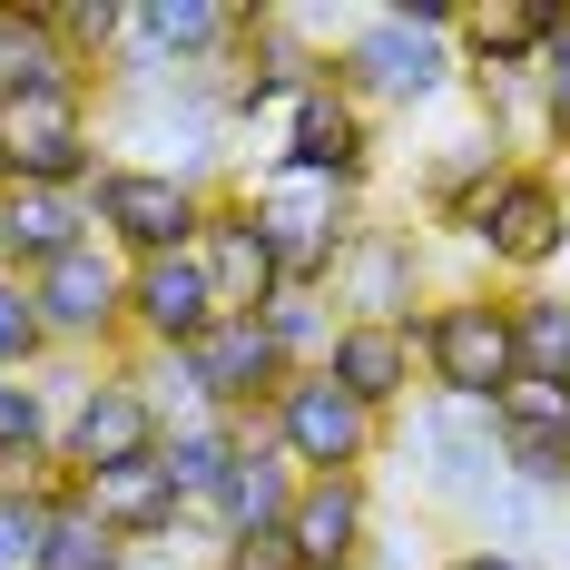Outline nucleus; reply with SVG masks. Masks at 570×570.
<instances>
[{
  "label": "nucleus",
  "mask_w": 570,
  "mask_h": 570,
  "mask_svg": "<svg viewBox=\"0 0 570 570\" xmlns=\"http://www.w3.org/2000/svg\"><path fill=\"white\" fill-rule=\"evenodd\" d=\"M246 217L266 236V256H276V295H325L344 266V246H354V197L325 187V177H295V168H256L246 187Z\"/></svg>",
  "instance_id": "nucleus-1"
},
{
  "label": "nucleus",
  "mask_w": 570,
  "mask_h": 570,
  "mask_svg": "<svg viewBox=\"0 0 570 570\" xmlns=\"http://www.w3.org/2000/svg\"><path fill=\"white\" fill-rule=\"evenodd\" d=\"M227 99H217V79H158V89H118V138L138 148V158H118V168H148V177H177V187H197V197H217L207 177L227 168Z\"/></svg>",
  "instance_id": "nucleus-2"
},
{
  "label": "nucleus",
  "mask_w": 570,
  "mask_h": 570,
  "mask_svg": "<svg viewBox=\"0 0 570 570\" xmlns=\"http://www.w3.org/2000/svg\"><path fill=\"white\" fill-rule=\"evenodd\" d=\"M403 472L423 502L443 512H482L512 472H502V413L492 403H453V394H423L413 423H403Z\"/></svg>",
  "instance_id": "nucleus-3"
},
{
  "label": "nucleus",
  "mask_w": 570,
  "mask_h": 570,
  "mask_svg": "<svg viewBox=\"0 0 570 570\" xmlns=\"http://www.w3.org/2000/svg\"><path fill=\"white\" fill-rule=\"evenodd\" d=\"M413 354H423V374H433V394L453 403H502L521 384V354H512V295H443L433 315H413L403 325Z\"/></svg>",
  "instance_id": "nucleus-4"
},
{
  "label": "nucleus",
  "mask_w": 570,
  "mask_h": 570,
  "mask_svg": "<svg viewBox=\"0 0 570 570\" xmlns=\"http://www.w3.org/2000/svg\"><path fill=\"white\" fill-rule=\"evenodd\" d=\"M0 168H10V187L89 197V187H99L89 89H30V99H0Z\"/></svg>",
  "instance_id": "nucleus-5"
},
{
  "label": "nucleus",
  "mask_w": 570,
  "mask_h": 570,
  "mask_svg": "<svg viewBox=\"0 0 570 570\" xmlns=\"http://www.w3.org/2000/svg\"><path fill=\"white\" fill-rule=\"evenodd\" d=\"M462 59L443 50V40H423V30H403V20H354L335 50V89L354 99V109H433L443 89H453Z\"/></svg>",
  "instance_id": "nucleus-6"
},
{
  "label": "nucleus",
  "mask_w": 570,
  "mask_h": 570,
  "mask_svg": "<svg viewBox=\"0 0 570 570\" xmlns=\"http://www.w3.org/2000/svg\"><path fill=\"white\" fill-rule=\"evenodd\" d=\"M168 443V423H158V403H148V374L138 364H118V374H89L69 413H59V472L69 482H89V472H118V462H148Z\"/></svg>",
  "instance_id": "nucleus-7"
},
{
  "label": "nucleus",
  "mask_w": 570,
  "mask_h": 570,
  "mask_svg": "<svg viewBox=\"0 0 570 570\" xmlns=\"http://www.w3.org/2000/svg\"><path fill=\"white\" fill-rule=\"evenodd\" d=\"M177 374H187V403L197 413H217V423H246V413H276L285 394V364L276 335H266V315H217L207 335L177 354Z\"/></svg>",
  "instance_id": "nucleus-8"
},
{
  "label": "nucleus",
  "mask_w": 570,
  "mask_h": 570,
  "mask_svg": "<svg viewBox=\"0 0 570 570\" xmlns=\"http://www.w3.org/2000/svg\"><path fill=\"white\" fill-rule=\"evenodd\" d=\"M207 207L217 197H197V187H177V177H148V168H99V187H89V227L109 236L128 266H148V256H187L197 246V227H207Z\"/></svg>",
  "instance_id": "nucleus-9"
},
{
  "label": "nucleus",
  "mask_w": 570,
  "mask_h": 570,
  "mask_svg": "<svg viewBox=\"0 0 570 570\" xmlns=\"http://www.w3.org/2000/svg\"><path fill=\"white\" fill-rule=\"evenodd\" d=\"M462 246H482V256H492V266H512V276H551V266L570 256V197H561V177L512 168L502 187H492V207L472 217Z\"/></svg>",
  "instance_id": "nucleus-10"
},
{
  "label": "nucleus",
  "mask_w": 570,
  "mask_h": 570,
  "mask_svg": "<svg viewBox=\"0 0 570 570\" xmlns=\"http://www.w3.org/2000/svg\"><path fill=\"white\" fill-rule=\"evenodd\" d=\"M266 423H276V443L305 462V472H364V462H374V433H384L325 364H315V374H285V394H276Z\"/></svg>",
  "instance_id": "nucleus-11"
},
{
  "label": "nucleus",
  "mask_w": 570,
  "mask_h": 570,
  "mask_svg": "<svg viewBox=\"0 0 570 570\" xmlns=\"http://www.w3.org/2000/svg\"><path fill=\"white\" fill-rule=\"evenodd\" d=\"M423 266H433V246L413 227H354L335 285H325V305H344V325H413Z\"/></svg>",
  "instance_id": "nucleus-12"
},
{
  "label": "nucleus",
  "mask_w": 570,
  "mask_h": 570,
  "mask_svg": "<svg viewBox=\"0 0 570 570\" xmlns=\"http://www.w3.org/2000/svg\"><path fill=\"white\" fill-rule=\"evenodd\" d=\"M276 168H295V177H325V187H364L374 177V118L344 99L335 79H315L295 109H285V148H276Z\"/></svg>",
  "instance_id": "nucleus-13"
},
{
  "label": "nucleus",
  "mask_w": 570,
  "mask_h": 570,
  "mask_svg": "<svg viewBox=\"0 0 570 570\" xmlns=\"http://www.w3.org/2000/svg\"><path fill=\"white\" fill-rule=\"evenodd\" d=\"M30 305H40L50 344H109L128 325V266L109 246H79V256H59L50 276H30Z\"/></svg>",
  "instance_id": "nucleus-14"
},
{
  "label": "nucleus",
  "mask_w": 570,
  "mask_h": 570,
  "mask_svg": "<svg viewBox=\"0 0 570 570\" xmlns=\"http://www.w3.org/2000/svg\"><path fill=\"white\" fill-rule=\"evenodd\" d=\"M217 315H227V305H217L207 266H197V246H187V256H148V266H128V335L148 344V354H187Z\"/></svg>",
  "instance_id": "nucleus-15"
},
{
  "label": "nucleus",
  "mask_w": 570,
  "mask_h": 570,
  "mask_svg": "<svg viewBox=\"0 0 570 570\" xmlns=\"http://www.w3.org/2000/svg\"><path fill=\"white\" fill-rule=\"evenodd\" d=\"M285 541H295L305 570H364V551H374V492H364V472H305L295 512H285Z\"/></svg>",
  "instance_id": "nucleus-16"
},
{
  "label": "nucleus",
  "mask_w": 570,
  "mask_h": 570,
  "mask_svg": "<svg viewBox=\"0 0 570 570\" xmlns=\"http://www.w3.org/2000/svg\"><path fill=\"white\" fill-rule=\"evenodd\" d=\"M561 30H570V0H472L453 40L472 79H512V69H541V50Z\"/></svg>",
  "instance_id": "nucleus-17"
},
{
  "label": "nucleus",
  "mask_w": 570,
  "mask_h": 570,
  "mask_svg": "<svg viewBox=\"0 0 570 570\" xmlns=\"http://www.w3.org/2000/svg\"><path fill=\"white\" fill-rule=\"evenodd\" d=\"M285 512H295V453L276 443V423L256 433V423H236V472L227 492H217V541H256V531H285Z\"/></svg>",
  "instance_id": "nucleus-18"
},
{
  "label": "nucleus",
  "mask_w": 570,
  "mask_h": 570,
  "mask_svg": "<svg viewBox=\"0 0 570 570\" xmlns=\"http://www.w3.org/2000/svg\"><path fill=\"white\" fill-rule=\"evenodd\" d=\"M79 502H89V521L99 531H118L128 551H158V541H177V521H187V502H177L168 462H118V472H89V482H69Z\"/></svg>",
  "instance_id": "nucleus-19"
},
{
  "label": "nucleus",
  "mask_w": 570,
  "mask_h": 570,
  "mask_svg": "<svg viewBox=\"0 0 570 570\" xmlns=\"http://www.w3.org/2000/svg\"><path fill=\"white\" fill-rule=\"evenodd\" d=\"M197 266H207V285H217L227 315H266V305H276V256H266V236L246 217V197H217V207H207Z\"/></svg>",
  "instance_id": "nucleus-20"
},
{
  "label": "nucleus",
  "mask_w": 570,
  "mask_h": 570,
  "mask_svg": "<svg viewBox=\"0 0 570 570\" xmlns=\"http://www.w3.org/2000/svg\"><path fill=\"white\" fill-rule=\"evenodd\" d=\"M79 246H89V197H50V187H10L0 197V266L10 276H50Z\"/></svg>",
  "instance_id": "nucleus-21"
},
{
  "label": "nucleus",
  "mask_w": 570,
  "mask_h": 570,
  "mask_svg": "<svg viewBox=\"0 0 570 570\" xmlns=\"http://www.w3.org/2000/svg\"><path fill=\"white\" fill-rule=\"evenodd\" d=\"M413 364H423V354H413V335H403V325H335V354H325V374H335V384L364 403L374 423L413 394Z\"/></svg>",
  "instance_id": "nucleus-22"
},
{
  "label": "nucleus",
  "mask_w": 570,
  "mask_h": 570,
  "mask_svg": "<svg viewBox=\"0 0 570 570\" xmlns=\"http://www.w3.org/2000/svg\"><path fill=\"white\" fill-rule=\"evenodd\" d=\"M158 462H168V482H177V502H187V512H217V492H227V472H236V423H217V413L168 423Z\"/></svg>",
  "instance_id": "nucleus-23"
},
{
  "label": "nucleus",
  "mask_w": 570,
  "mask_h": 570,
  "mask_svg": "<svg viewBox=\"0 0 570 570\" xmlns=\"http://www.w3.org/2000/svg\"><path fill=\"white\" fill-rule=\"evenodd\" d=\"M502 472L541 502H570V403L561 413H502Z\"/></svg>",
  "instance_id": "nucleus-24"
},
{
  "label": "nucleus",
  "mask_w": 570,
  "mask_h": 570,
  "mask_svg": "<svg viewBox=\"0 0 570 570\" xmlns=\"http://www.w3.org/2000/svg\"><path fill=\"white\" fill-rule=\"evenodd\" d=\"M512 354L521 384H570V295H551V285L512 295Z\"/></svg>",
  "instance_id": "nucleus-25"
},
{
  "label": "nucleus",
  "mask_w": 570,
  "mask_h": 570,
  "mask_svg": "<svg viewBox=\"0 0 570 570\" xmlns=\"http://www.w3.org/2000/svg\"><path fill=\"white\" fill-rule=\"evenodd\" d=\"M69 482H10L0 472V570H40L50 561V521Z\"/></svg>",
  "instance_id": "nucleus-26"
},
{
  "label": "nucleus",
  "mask_w": 570,
  "mask_h": 570,
  "mask_svg": "<svg viewBox=\"0 0 570 570\" xmlns=\"http://www.w3.org/2000/svg\"><path fill=\"white\" fill-rule=\"evenodd\" d=\"M30 453L59 462V403H50V384H30V374H0V472L30 462Z\"/></svg>",
  "instance_id": "nucleus-27"
},
{
  "label": "nucleus",
  "mask_w": 570,
  "mask_h": 570,
  "mask_svg": "<svg viewBox=\"0 0 570 570\" xmlns=\"http://www.w3.org/2000/svg\"><path fill=\"white\" fill-rule=\"evenodd\" d=\"M551 512H561V502H541V492H521V482H502V492H492V502H482V551H512V561H531L541 570V541H551Z\"/></svg>",
  "instance_id": "nucleus-28"
},
{
  "label": "nucleus",
  "mask_w": 570,
  "mask_h": 570,
  "mask_svg": "<svg viewBox=\"0 0 570 570\" xmlns=\"http://www.w3.org/2000/svg\"><path fill=\"white\" fill-rule=\"evenodd\" d=\"M40 570H128V541H118V531H99L79 492H59V521H50V561H40Z\"/></svg>",
  "instance_id": "nucleus-29"
},
{
  "label": "nucleus",
  "mask_w": 570,
  "mask_h": 570,
  "mask_svg": "<svg viewBox=\"0 0 570 570\" xmlns=\"http://www.w3.org/2000/svg\"><path fill=\"white\" fill-rule=\"evenodd\" d=\"M50 30H59V50L79 59V69H99L128 40V10L118 0H50Z\"/></svg>",
  "instance_id": "nucleus-30"
},
{
  "label": "nucleus",
  "mask_w": 570,
  "mask_h": 570,
  "mask_svg": "<svg viewBox=\"0 0 570 570\" xmlns=\"http://www.w3.org/2000/svg\"><path fill=\"white\" fill-rule=\"evenodd\" d=\"M40 354H50V325H40L30 285L0 276V374H40Z\"/></svg>",
  "instance_id": "nucleus-31"
},
{
  "label": "nucleus",
  "mask_w": 570,
  "mask_h": 570,
  "mask_svg": "<svg viewBox=\"0 0 570 570\" xmlns=\"http://www.w3.org/2000/svg\"><path fill=\"white\" fill-rule=\"evenodd\" d=\"M531 89H541V138H561V148H570V30L551 40V50H541Z\"/></svg>",
  "instance_id": "nucleus-32"
},
{
  "label": "nucleus",
  "mask_w": 570,
  "mask_h": 570,
  "mask_svg": "<svg viewBox=\"0 0 570 570\" xmlns=\"http://www.w3.org/2000/svg\"><path fill=\"white\" fill-rule=\"evenodd\" d=\"M217 570H305V561H295L285 531H256V541H227V561H217Z\"/></svg>",
  "instance_id": "nucleus-33"
},
{
  "label": "nucleus",
  "mask_w": 570,
  "mask_h": 570,
  "mask_svg": "<svg viewBox=\"0 0 570 570\" xmlns=\"http://www.w3.org/2000/svg\"><path fill=\"white\" fill-rule=\"evenodd\" d=\"M443 570H531V561H512V551H482V541H472V551H453Z\"/></svg>",
  "instance_id": "nucleus-34"
},
{
  "label": "nucleus",
  "mask_w": 570,
  "mask_h": 570,
  "mask_svg": "<svg viewBox=\"0 0 570 570\" xmlns=\"http://www.w3.org/2000/svg\"><path fill=\"white\" fill-rule=\"evenodd\" d=\"M128 570H197V561H187L177 541H158V551H128Z\"/></svg>",
  "instance_id": "nucleus-35"
},
{
  "label": "nucleus",
  "mask_w": 570,
  "mask_h": 570,
  "mask_svg": "<svg viewBox=\"0 0 570 570\" xmlns=\"http://www.w3.org/2000/svg\"><path fill=\"white\" fill-rule=\"evenodd\" d=\"M0 69H10V20H0Z\"/></svg>",
  "instance_id": "nucleus-36"
}]
</instances>
